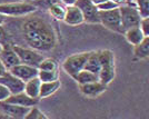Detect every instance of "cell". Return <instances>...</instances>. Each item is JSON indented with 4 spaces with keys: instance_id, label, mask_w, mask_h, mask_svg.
I'll use <instances>...</instances> for the list:
<instances>
[{
    "instance_id": "cell-1",
    "label": "cell",
    "mask_w": 149,
    "mask_h": 119,
    "mask_svg": "<svg viewBox=\"0 0 149 119\" xmlns=\"http://www.w3.org/2000/svg\"><path fill=\"white\" fill-rule=\"evenodd\" d=\"M22 35L30 48L37 51H50L56 47L57 37L52 27L40 17L27 19L22 25Z\"/></svg>"
},
{
    "instance_id": "cell-2",
    "label": "cell",
    "mask_w": 149,
    "mask_h": 119,
    "mask_svg": "<svg viewBox=\"0 0 149 119\" xmlns=\"http://www.w3.org/2000/svg\"><path fill=\"white\" fill-rule=\"evenodd\" d=\"M99 57L100 63H101V69L98 74L99 81L108 86L116 76L115 56L111 50L105 49V50H99Z\"/></svg>"
},
{
    "instance_id": "cell-3",
    "label": "cell",
    "mask_w": 149,
    "mask_h": 119,
    "mask_svg": "<svg viewBox=\"0 0 149 119\" xmlns=\"http://www.w3.org/2000/svg\"><path fill=\"white\" fill-rule=\"evenodd\" d=\"M37 10V7L29 1L21 2H10L0 5V15L9 17H22L33 13Z\"/></svg>"
},
{
    "instance_id": "cell-4",
    "label": "cell",
    "mask_w": 149,
    "mask_h": 119,
    "mask_svg": "<svg viewBox=\"0 0 149 119\" xmlns=\"http://www.w3.org/2000/svg\"><path fill=\"white\" fill-rule=\"evenodd\" d=\"M118 8L124 31L132 27H139V24L143 17L140 16L138 9L135 7L134 3H125V5L119 6Z\"/></svg>"
},
{
    "instance_id": "cell-5",
    "label": "cell",
    "mask_w": 149,
    "mask_h": 119,
    "mask_svg": "<svg viewBox=\"0 0 149 119\" xmlns=\"http://www.w3.org/2000/svg\"><path fill=\"white\" fill-rule=\"evenodd\" d=\"M88 56H89V52H80V54H74L67 57L62 63V68L70 77L74 78V76L79 71L85 69Z\"/></svg>"
},
{
    "instance_id": "cell-6",
    "label": "cell",
    "mask_w": 149,
    "mask_h": 119,
    "mask_svg": "<svg viewBox=\"0 0 149 119\" xmlns=\"http://www.w3.org/2000/svg\"><path fill=\"white\" fill-rule=\"evenodd\" d=\"M99 21L106 28L110 29L112 31L119 32V33L125 32L123 25H121V19H120V13H119L118 7L115 9H111V10L99 11Z\"/></svg>"
},
{
    "instance_id": "cell-7",
    "label": "cell",
    "mask_w": 149,
    "mask_h": 119,
    "mask_svg": "<svg viewBox=\"0 0 149 119\" xmlns=\"http://www.w3.org/2000/svg\"><path fill=\"white\" fill-rule=\"evenodd\" d=\"M13 51L17 54L20 63H25L29 65L32 67L38 68L39 63L44 60L45 57L39 52L35 50L32 48H25V47H20V46H13Z\"/></svg>"
},
{
    "instance_id": "cell-8",
    "label": "cell",
    "mask_w": 149,
    "mask_h": 119,
    "mask_svg": "<svg viewBox=\"0 0 149 119\" xmlns=\"http://www.w3.org/2000/svg\"><path fill=\"white\" fill-rule=\"evenodd\" d=\"M80 9L84 16V20L87 24H100L99 10L96 5H93L91 0H77L74 3Z\"/></svg>"
},
{
    "instance_id": "cell-9",
    "label": "cell",
    "mask_w": 149,
    "mask_h": 119,
    "mask_svg": "<svg viewBox=\"0 0 149 119\" xmlns=\"http://www.w3.org/2000/svg\"><path fill=\"white\" fill-rule=\"evenodd\" d=\"M10 74H13V76H16L17 78H19L22 81H28L31 78L38 77V68L32 67L29 65H25V63H18L15 67L10 68L8 70Z\"/></svg>"
},
{
    "instance_id": "cell-10",
    "label": "cell",
    "mask_w": 149,
    "mask_h": 119,
    "mask_svg": "<svg viewBox=\"0 0 149 119\" xmlns=\"http://www.w3.org/2000/svg\"><path fill=\"white\" fill-rule=\"evenodd\" d=\"M0 84L6 86L9 89L11 95L21 93L25 89V81L20 80L19 78L13 76V74H10L9 71H7L5 75H2L0 77Z\"/></svg>"
},
{
    "instance_id": "cell-11",
    "label": "cell",
    "mask_w": 149,
    "mask_h": 119,
    "mask_svg": "<svg viewBox=\"0 0 149 119\" xmlns=\"http://www.w3.org/2000/svg\"><path fill=\"white\" fill-rule=\"evenodd\" d=\"M29 109H30V107H22L9 104L6 101H0V111L7 113L10 117L16 119H24L27 113L29 111Z\"/></svg>"
},
{
    "instance_id": "cell-12",
    "label": "cell",
    "mask_w": 149,
    "mask_h": 119,
    "mask_svg": "<svg viewBox=\"0 0 149 119\" xmlns=\"http://www.w3.org/2000/svg\"><path fill=\"white\" fill-rule=\"evenodd\" d=\"M107 89V86L100 81H93L85 85H79V90L84 96L88 98H96L104 94Z\"/></svg>"
},
{
    "instance_id": "cell-13",
    "label": "cell",
    "mask_w": 149,
    "mask_h": 119,
    "mask_svg": "<svg viewBox=\"0 0 149 119\" xmlns=\"http://www.w3.org/2000/svg\"><path fill=\"white\" fill-rule=\"evenodd\" d=\"M63 21L69 26H79L85 22L80 9L76 5L66 6V13H65Z\"/></svg>"
},
{
    "instance_id": "cell-14",
    "label": "cell",
    "mask_w": 149,
    "mask_h": 119,
    "mask_svg": "<svg viewBox=\"0 0 149 119\" xmlns=\"http://www.w3.org/2000/svg\"><path fill=\"white\" fill-rule=\"evenodd\" d=\"M5 101L9 102V104H13V105H18V106L22 107H30V108L35 107L38 104V99L31 98L28 95H26L24 91L15 95H10Z\"/></svg>"
},
{
    "instance_id": "cell-15",
    "label": "cell",
    "mask_w": 149,
    "mask_h": 119,
    "mask_svg": "<svg viewBox=\"0 0 149 119\" xmlns=\"http://www.w3.org/2000/svg\"><path fill=\"white\" fill-rule=\"evenodd\" d=\"M0 60L5 65L8 70L15 67L16 65L20 63L17 54L13 51V47H3L2 50L0 51Z\"/></svg>"
},
{
    "instance_id": "cell-16",
    "label": "cell",
    "mask_w": 149,
    "mask_h": 119,
    "mask_svg": "<svg viewBox=\"0 0 149 119\" xmlns=\"http://www.w3.org/2000/svg\"><path fill=\"white\" fill-rule=\"evenodd\" d=\"M40 86H41V80L35 77V78H31L28 81L25 82V89H24V93L26 95H28L31 98H35V99H39V93H40Z\"/></svg>"
},
{
    "instance_id": "cell-17",
    "label": "cell",
    "mask_w": 149,
    "mask_h": 119,
    "mask_svg": "<svg viewBox=\"0 0 149 119\" xmlns=\"http://www.w3.org/2000/svg\"><path fill=\"white\" fill-rule=\"evenodd\" d=\"M124 35L126 39H127V41L130 45H132V46H136V45L140 44L145 39V37H146L139 27H132V28H129V29L125 30Z\"/></svg>"
},
{
    "instance_id": "cell-18",
    "label": "cell",
    "mask_w": 149,
    "mask_h": 119,
    "mask_svg": "<svg viewBox=\"0 0 149 119\" xmlns=\"http://www.w3.org/2000/svg\"><path fill=\"white\" fill-rule=\"evenodd\" d=\"M85 69H86V70H89V71H91V72H95V74H99L100 69H101L99 50L89 51V56H88Z\"/></svg>"
},
{
    "instance_id": "cell-19",
    "label": "cell",
    "mask_w": 149,
    "mask_h": 119,
    "mask_svg": "<svg viewBox=\"0 0 149 119\" xmlns=\"http://www.w3.org/2000/svg\"><path fill=\"white\" fill-rule=\"evenodd\" d=\"M59 88H60V81L59 80L41 82L40 93H39V99L40 98H47V97H49L51 95H54Z\"/></svg>"
},
{
    "instance_id": "cell-20",
    "label": "cell",
    "mask_w": 149,
    "mask_h": 119,
    "mask_svg": "<svg viewBox=\"0 0 149 119\" xmlns=\"http://www.w3.org/2000/svg\"><path fill=\"white\" fill-rule=\"evenodd\" d=\"M74 79L77 81L78 85H85V84H89V82L99 81L98 74L91 72V71L86 70V69H84V70L79 71L77 75L74 76Z\"/></svg>"
},
{
    "instance_id": "cell-21",
    "label": "cell",
    "mask_w": 149,
    "mask_h": 119,
    "mask_svg": "<svg viewBox=\"0 0 149 119\" xmlns=\"http://www.w3.org/2000/svg\"><path fill=\"white\" fill-rule=\"evenodd\" d=\"M134 56L135 58L143 60L149 57V37H145L140 44L134 46Z\"/></svg>"
},
{
    "instance_id": "cell-22",
    "label": "cell",
    "mask_w": 149,
    "mask_h": 119,
    "mask_svg": "<svg viewBox=\"0 0 149 119\" xmlns=\"http://www.w3.org/2000/svg\"><path fill=\"white\" fill-rule=\"evenodd\" d=\"M48 11H49L50 16L57 20H63L65 13H66V6L61 2H57L48 8Z\"/></svg>"
},
{
    "instance_id": "cell-23",
    "label": "cell",
    "mask_w": 149,
    "mask_h": 119,
    "mask_svg": "<svg viewBox=\"0 0 149 119\" xmlns=\"http://www.w3.org/2000/svg\"><path fill=\"white\" fill-rule=\"evenodd\" d=\"M38 69L39 70H45V71L58 70V61L55 58H44V60L39 63Z\"/></svg>"
},
{
    "instance_id": "cell-24",
    "label": "cell",
    "mask_w": 149,
    "mask_h": 119,
    "mask_svg": "<svg viewBox=\"0 0 149 119\" xmlns=\"http://www.w3.org/2000/svg\"><path fill=\"white\" fill-rule=\"evenodd\" d=\"M38 70H39V69H38ZM58 77H59L58 70H54V71L39 70V71H38V78L41 80V82L55 81V80H58Z\"/></svg>"
},
{
    "instance_id": "cell-25",
    "label": "cell",
    "mask_w": 149,
    "mask_h": 119,
    "mask_svg": "<svg viewBox=\"0 0 149 119\" xmlns=\"http://www.w3.org/2000/svg\"><path fill=\"white\" fill-rule=\"evenodd\" d=\"M132 3L143 18L149 17V0H132Z\"/></svg>"
},
{
    "instance_id": "cell-26",
    "label": "cell",
    "mask_w": 149,
    "mask_h": 119,
    "mask_svg": "<svg viewBox=\"0 0 149 119\" xmlns=\"http://www.w3.org/2000/svg\"><path fill=\"white\" fill-rule=\"evenodd\" d=\"M57 2H60V0H35L32 3L36 7H39V8H46V9H48L51 5L57 3Z\"/></svg>"
},
{
    "instance_id": "cell-27",
    "label": "cell",
    "mask_w": 149,
    "mask_h": 119,
    "mask_svg": "<svg viewBox=\"0 0 149 119\" xmlns=\"http://www.w3.org/2000/svg\"><path fill=\"white\" fill-rule=\"evenodd\" d=\"M117 5L116 3H113L111 0H107L105 1L104 3H101L99 6L97 7L98 8V10L99 11H106V10H111V9H115V8H117Z\"/></svg>"
},
{
    "instance_id": "cell-28",
    "label": "cell",
    "mask_w": 149,
    "mask_h": 119,
    "mask_svg": "<svg viewBox=\"0 0 149 119\" xmlns=\"http://www.w3.org/2000/svg\"><path fill=\"white\" fill-rule=\"evenodd\" d=\"M139 28L141 29V31L143 32V35L146 37H149V17L141 19V21L139 24Z\"/></svg>"
},
{
    "instance_id": "cell-29",
    "label": "cell",
    "mask_w": 149,
    "mask_h": 119,
    "mask_svg": "<svg viewBox=\"0 0 149 119\" xmlns=\"http://www.w3.org/2000/svg\"><path fill=\"white\" fill-rule=\"evenodd\" d=\"M39 113H40V110H39L36 106L31 107L24 119H38V115H39Z\"/></svg>"
},
{
    "instance_id": "cell-30",
    "label": "cell",
    "mask_w": 149,
    "mask_h": 119,
    "mask_svg": "<svg viewBox=\"0 0 149 119\" xmlns=\"http://www.w3.org/2000/svg\"><path fill=\"white\" fill-rule=\"evenodd\" d=\"M10 95L11 94H10L9 89L6 86H3L2 84H0V101H5Z\"/></svg>"
},
{
    "instance_id": "cell-31",
    "label": "cell",
    "mask_w": 149,
    "mask_h": 119,
    "mask_svg": "<svg viewBox=\"0 0 149 119\" xmlns=\"http://www.w3.org/2000/svg\"><path fill=\"white\" fill-rule=\"evenodd\" d=\"M6 38H7V32L6 30L3 29V27L0 25V42L2 44L5 40H6Z\"/></svg>"
},
{
    "instance_id": "cell-32",
    "label": "cell",
    "mask_w": 149,
    "mask_h": 119,
    "mask_svg": "<svg viewBox=\"0 0 149 119\" xmlns=\"http://www.w3.org/2000/svg\"><path fill=\"white\" fill-rule=\"evenodd\" d=\"M60 2L63 3L65 6H74L77 2V0H60Z\"/></svg>"
},
{
    "instance_id": "cell-33",
    "label": "cell",
    "mask_w": 149,
    "mask_h": 119,
    "mask_svg": "<svg viewBox=\"0 0 149 119\" xmlns=\"http://www.w3.org/2000/svg\"><path fill=\"white\" fill-rule=\"evenodd\" d=\"M7 71H8V69L5 67V65L1 63V60H0V77L2 75H5Z\"/></svg>"
},
{
    "instance_id": "cell-34",
    "label": "cell",
    "mask_w": 149,
    "mask_h": 119,
    "mask_svg": "<svg viewBox=\"0 0 149 119\" xmlns=\"http://www.w3.org/2000/svg\"><path fill=\"white\" fill-rule=\"evenodd\" d=\"M113 3H116L117 6H121V5H125V3H127V0H111Z\"/></svg>"
},
{
    "instance_id": "cell-35",
    "label": "cell",
    "mask_w": 149,
    "mask_h": 119,
    "mask_svg": "<svg viewBox=\"0 0 149 119\" xmlns=\"http://www.w3.org/2000/svg\"><path fill=\"white\" fill-rule=\"evenodd\" d=\"M0 119H16V118H13V117H10L9 115H7V113L0 111Z\"/></svg>"
},
{
    "instance_id": "cell-36",
    "label": "cell",
    "mask_w": 149,
    "mask_h": 119,
    "mask_svg": "<svg viewBox=\"0 0 149 119\" xmlns=\"http://www.w3.org/2000/svg\"><path fill=\"white\" fill-rule=\"evenodd\" d=\"M105 1H107V0H91V2H93V5H96L97 7L99 6V5H101V3H104Z\"/></svg>"
},
{
    "instance_id": "cell-37",
    "label": "cell",
    "mask_w": 149,
    "mask_h": 119,
    "mask_svg": "<svg viewBox=\"0 0 149 119\" xmlns=\"http://www.w3.org/2000/svg\"><path fill=\"white\" fill-rule=\"evenodd\" d=\"M38 119H48V117H47L44 113H41V111H40L39 115H38Z\"/></svg>"
},
{
    "instance_id": "cell-38",
    "label": "cell",
    "mask_w": 149,
    "mask_h": 119,
    "mask_svg": "<svg viewBox=\"0 0 149 119\" xmlns=\"http://www.w3.org/2000/svg\"><path fill=\"white\" fill-rule=\"evenodd\" d=\"M3 21H5V16L0 15V25H2V24H3Z\"/></svg>"
},
{
    "instance_id": "cell-39",
    "label": "cell",
    "mask_w": 149,
    "mask_h": 119,
    "mask_svg": "<svg viewBox=\"0 0 149 119\" xmlns=\"http://www.w3.org/2000/svg\"><path fill=\"white\" fill-rule=\"evenodd\" d=\"M2 48H3V45H2L1 42H0V51L2 50Z\"/></svg>"
},
{
    "instance_id": "cell-40",
    "label": "cell",
    "mask_w": 149,
    "mask_h": 119,
    "mask_svg": "<svg viewBox=\"0 0 149 119\" xmlns=\"http://www.w3.org/2000/svg\"><path fill=\"white\" fill-rule=\"evenodd\" d=\"M127 3H132V0H127Z\"/></svg>"
},
{
    "instance_id": "cell-41",
    "label": "cell",
    "mask_w": 149,
    "mask_h": 119,
    "mask_svg": "<svg viewBox=\"0 0 149 119\" xmlns=\"http://www.w3.org/2000/svg\"><path fill=\"white\" fill-rule=\"evenodd\" d=\"M24 1H29V0H24Z\"/></svg>"
},
{
    "instance_id": "cell-42",
    "label": "cell",
    "mask_w": 149,
    "mask_h": 119,
    "mask_svg": "<svg viewBox=\"0 0 149 119\" xmlns=\"http://www.w3.org/2000/svg\"><path fill=\"white\" fill-rule=\"evenodd\" d=\"M32 1H35V0H32Z\"/></svg>"
}]
</instances>
